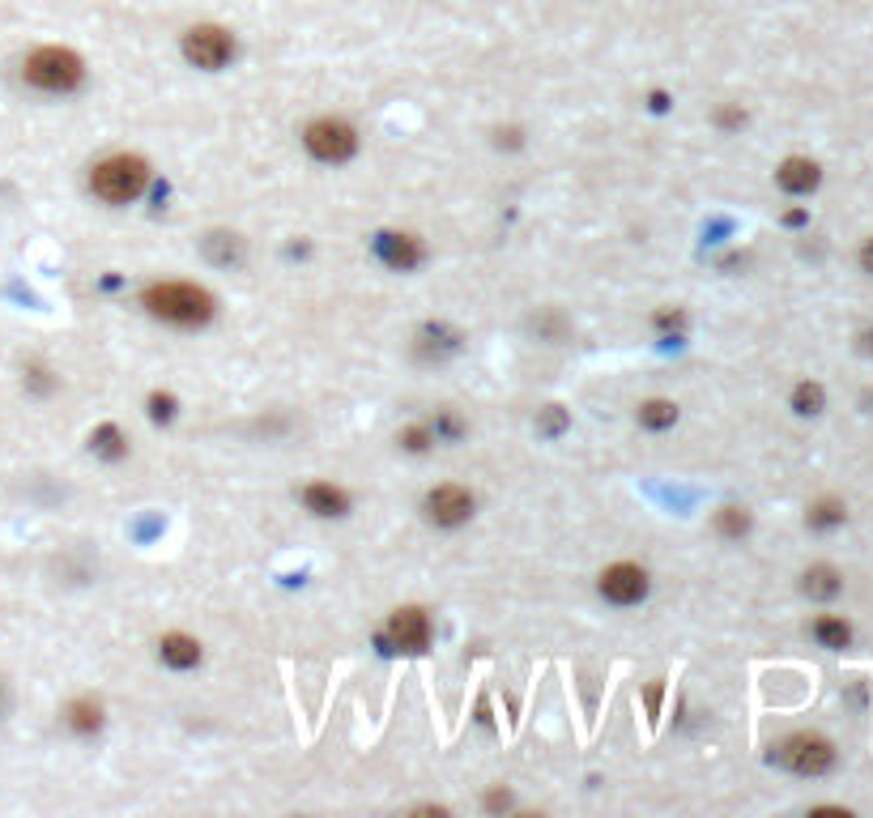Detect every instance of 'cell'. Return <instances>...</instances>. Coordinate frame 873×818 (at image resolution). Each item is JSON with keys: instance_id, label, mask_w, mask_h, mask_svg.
I'll return each mask as SVG.
<instances>
[{"instance_id": "1", "label": "cell", "mask_w": 873, "mask_h": 818, "mask_svg": "<svg viewBox=\"0 0 873 818\" xmlns=\"http://www.w3.org/2000/svg\"><path fill=\"white\" fill-rule=\"evenodd\" d=\"M141 308L154 320L175 324V329H205L218 312L214 294L196 286V282H154V286L141 290Z\"/></svg>"}, {"instance_id": "2", "label": "cell", "mask_w": 873, "mask_h": 818, "mask_svg": "<svg viewBox=\"0 0 873 818\" xmlns=\"http://www.w3.org/2000/svg\"><path fill=\"white\" fill-rule=\"evenodd\" d=\"M22 81L39 95H73L86 81V60L73 48L43 43L22 60Z\"/></svg>"}, {"instance_id": "3", "label": "cell", "mask_w": 873, "mask_h": 818, "mask_svg": "<svg viewBox=\"0 0 873 818\" xmlns=\"http://www.w3.org/2000/svg\"><path fill=\"white\" fill-rule=\"evenodd\" d=\"M149 184V163L141 154H107L102 163L90 167V193L102 205H133L146 193Z\"/></svg>"}, {"instance_id": "4", "label": "cell", "mask_w": 873, "mask_h": 818, "mask_svg": "<svg viewBox=\"0 0 873 818\" xmlns=\"http://www.w3.org/2000/svg\"><path fill=\"white\" fill-rule=\"evenodd\" d=\"M303 145H307V154L316 163L341 167V163H350L359 154V128L350 120H341V116H320V120L303 128Z\"/></svg>"}, {"instance_id": "5", "label": "cell", "mask_w": 873, "mask_h": 818, "mask_svg": "<svg viewBox=\"0 0 873 818\" xmlns=\"http://www.w3.org/2000/svg\"><path fill=\"white\" fill-rule=\"evenodd\" d=\"M179 48H184V60H188L193 69L218 72L235 60V35H230L226 26L200 22V26H188V30H184Z\"/></svg>"}, {"instance_id": "6", "label": "cell", "mask_w": 873, "mask_h": 818, "mask_svg": "<svg viewBox=\"0 0 873 818\" xmlns=\"http://www.w3.org/2000/svg\"><path fill=\"white\" fill-rule=\"evenodd\" d=\"M473 490H464L457 481H443L435 490H426V499H422V512H426V520L439 525V529H461L464 520L473 516Z\"/></svg>"}, {"instance_id": "7", "label": "cell", "mask_w": 873, "mask_h": 818, "mask_svg": "<svg viewBox=\"0 0 873 818\" xmlns=\"http://www.w3.org/2000/svg\"><path fill=\"white\" fill-rule=\"evenodd\" d=\"M779 763L788 771H797V776H823V771H831V763H835V750H831V742L818 738V733H793V738L779 747Z\"/></svg>"}, {"instance_id": "8", "label": "cell", "mask_w": 873, "mask_h": 818, "mask_svg": "<svg viewBox=\"0 0 873 818\" xmlns=\"http://www.w3.org/2000/svg\"><path fill=\"white\" fill-rule=\"evenodd\" d=\"M597 588H601V597L614 605H639L648 597L653 580H648V572H644L639 563H614V567L601 572Z\"/></svg>"}, {"instance_id": "9", "label": "cell", "mask_w": 873, "mask_h": 818, "mask_svg": "<svg viewBox=\"0 0 873 818\" xmlns=\"http://www.w3.org/2000/svg\"><path fill=\"white\" fill-rule=\"evenodd\" d=\"M389 640L401 652H422L431 644V619L422 605H401L389 614Z\"/></svg>"}, {"instance_id": "10", "label": "cell", "mask_w": 873, "mask_h": 818, "mask_svg": "<svg viewBox=\"0 0 873 818\" xmlns=\"http://www.w3.org/2000/svg\"><path fill=\"white\" fill-rule=\"evenodd\" d=\"M375 256L392 269V273H413V269L426 261V247L418 235L410 231H384V235H375Z\"/></svg>"}, {"instance_id": "11", "label": "cell", "mask_w": 873, "mask_h": 818, "mask_svg": "<svg viewBox=\"0 0 873 818\" xmlns=\"http://www.w3.org/2000/svg\"><path fill=\"white\" fill-rule=\"evenodd\" d=\"M303 507L320 520H341L350 512V495L333 481H307L303 486Z\"/></svg>"}, {"instance_id": "12", "label": "cell", "mask_w": 873, "mask_h": 818, "mask_svg": "<svg viewBox=\"0 0 873 818\" xmlns=\"http://www.w3.org/2000/svg\"><path fill=\"white\" fill-rule=\"evenodd\" d=\"M818 179H823V171H818V163H810V158H784L779 171H776V184L793 196L814 193V188H818Z\"/></svg>"}, {"instance_id": "13", "label": "cell", "mask_w": 873, "mask_h": 818, "mask_svg": "<svg viewBox=\"0 0 873 818\" xmlns=\"http://www.w3.org/2000/svg\"><path fill=\"white\" fill-rule=\"evenodd\" d=\"M158 656H163V665H170V670H193V665H200V640H193V635H184V631H170V635H163L158 640Z\"/></svg>"}, {"instance_id": "14", "label": "cell", "mask_w": 873, "mask_h": 818, "mask_svg": "<svg viewBox=\"0 0 873 818\" xmlns=\"http://www.w3.org/2000/svg\"><path fill=\"white\" fill-rule=\"evenodd\" d=\"M102 703L98 699H73L69 708H65V724L73 729V733H81V738H90V733H98L102 729Z\"/></svg>"}, {"instance_id": "15", "label": "cell", "mask_w": 873, "mask_h": 818, "mask_svg": "<svg viewBox=\"0 0 873 818\" xmlns=\"http://www.w3.org/2000/svg\"><path fill=\"white\" fill-rule=\"evenodd\" d=\"M90 452L102 460H120L128 457V439H124V431L116 422H102V427L90 431Z\"/></svg>"}, {"instance_id": "16", "label": "cell", "mask_w": 873, "mask_h": 818, "mask_svg": "<svg viewBox=\"0 0 873 818\" xmlns=\"http://www.w3.org/2000/svg\"><path fill=\"white\" fill-rule=\"evenodd\" d=\"M814 640H818L823 649H849L852 626L844 623V619H835V614H823V619H814Z\"/></svg>"}, {"instance_id": "17", "label": "cell", "mask_w": 873, "mask_h": 818, "mask_svg": "<svg viewBox=\"0 0 873 818\" xmlns=\"http://www.w3.org/2000/svg\"><path fill=\"white\" fill-rule=\"evenodd\" d=\"M674 422H678V406L665 401V397H653V401L639 406V427H648V431H665Z\"/></svg>"}, {"instance_id": "18", "label": "cell", "mask_w": 873, "mask_h": 818, "mask_svg": "<svg viewBox=\"0 0 873 818\" xmlns=\"http://www.w3.org/2000/svg\"><path fill=\"white\" fill-rule=\"evenodd\" d=\"M801 588H805V597L826 602V597H835V593H840V572H835V567H810Z\"/></svg>"}, {"instance_id": "19", "label": "cell", "mask_w": 873, "mask_h": 818, "mask_svg": "<svg viewBox=\"0 0 873 818\" xmlns=\"http://www.w3.org/2000/svg\"><path fill=\"white\" fill-rule=\"evenodd\" d=\"M823 406H826V392L818 384H810V380H805V384L793 388V409H797V413L814 418V413H823Z\"/></svg>"}, {"instance_id": "20", "label": "cell", "mask_w": 873, "mask_h": 818, "mask_svg": "<svg viewBox=\"0 0 873 818\" xmlns=\"http://www.w3.org/2000/svg\"><path fill=\"white\" fill-rule=\"evenodd\" d=\"M716 529L725 533V537H742V533L751 529V512H746V507H720Z\"/></svg>"}, {"instance_id": "21", "label": "cell", "mask_w": 873, "mask_h": 818, "mask_svg": "<svg viewBox=\"0 0 873 818\" xmlns=\"http://www.w3.org/2000/svg\"><path fill=\"white\" fill-rule=\"evenodd\" d=\"M814 529H831V525H840L844 520V507L835 504V499H826V504H814L810 507V516H805Z\"/></svg>"}, {"instance_id": "22", "label": "cell", "mask_w": 873, "mask_h": 818, "mask_svg": "<svg viewBox=\"0 0 873 818\" xmlns=\"http://www.w3.org/2000/svg\"><path fill=\"white\" fill-rule=\"evenodd\" d=\"M431 444H435V431H431V427H422V422L401 431V448H405V452H426Z\"/></svg>"}, {"instance_id": "23", "label": "cell", "mask_w": 873, "mask_h": 818, "mask_svg": "<svg viewBox=\"0 0 873 818\" xmlns=\"http://www.w3.org/2000/svg\"><path fill=\"white\" fill-rule=\"evenodd\" d=\"M149 418H154V422H170V418H175V397H170V392H149Z\"/></svg>"}, {"instance_id": "24", "label": "cell", "mask_w": 873, "mask_h": 818, "mask_svg": "<svg viewBox=\"0 0 873 818\" xmlns=\"http://www.w3.org/2000/svg\"><path fill=\"white\" fill-rule=\"evenodd\" d=\"M511 806V793H503V789H494V793L485 797V810H508Z\"/></svg>"}, {"instance_id": "25", "label": "cell", "mask_w": 873, "mask_h": 818, "mask_svg": "<svg viewBox=\"0 0 873 818\" xmlns=\"http://www.w3.org/2000/svg\"><path fill=\"white\" fill-rule=\"evenodd\" d=\"M656 324H660V329H681V312H660L656 315Z\"/></svg>"}, {"instance_id": "26", "label": "cell", "mask_w": 873, "mask_h": 818, "mask_svg": "<svg viewBox=\"0 0 873 818\" xmlns=\"http://www.w3.org/2000/svg\"><path fill=\"white\" fill-rule=\"evenodd\" d=\"M861 265H865V273H873V240L861 247Z\"/></svg>"}, {"instance_id": "27", "label": "cell", "mask_w": 873, "mask_h": 818, "mask_svg": "<svg viewBox=\"0 0 873 818\" xmlns=\"http://www.w3.org/2000/svg\"><path fill=\"white\" fill-rule=\"evenodd\" d=\"M742 120H746L742 111H720V124H725V128H733V124H742Z\"/></svg>"}]
</instances>
